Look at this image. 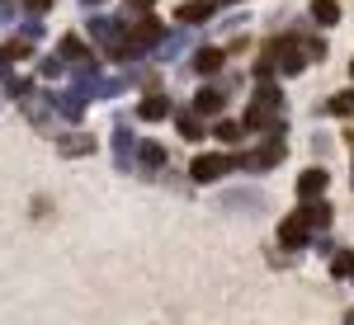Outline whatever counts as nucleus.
I'll return each instance as SVG.
<instances>
[{
	"mask_svg": "<svg viewBox=\"0 0 354 325\" xmlns=\"http://www.w3.org/2000/svg\"><path fill=\"white\" fill-rule=\"evenodd\" d=\"M283 156H288V146H283V137H270V141H265L260 151H250V156H232V161H236V165H245V170H255V175H260V170H274V165L283 161Z\"/></svg>",
	"mask_w": 354,
	"mask_h": 325,
	"instance_id": "nucleus-1",
	"label": "nucleus"
},
{
	"mask_svg": "<svg viewBox=\"0 0 354 325\" xmlns=\"http://www.w3.org/2000/svg\"><path fill=\"white\" fill-rule=\"evenodd\" d=\"M232 156H218V151H203V156H194L189 161V175L198 179V184H213V179H222L227 170H232Z\"/></svg>",
	"mask_w": 354,
	"mask_h": 325,
	"instance_id": "nucleus-2",
	"label": "nucleus"
},
{
	"mask_svg": "<svg viewBox=\"0 0 354 325\" xmlns=\"http://www.w3.org/2000/svg\"><path fill=\"white\" fill-rule=\"evenodd\" d=\"M270 48H274V57H279V71H283V76H293V71L307 66V43H298V38H274Z\"/></svg>",
	"mask_w": 354,
	"mask_h": 325,
	"instance_id": "nucleus-3",
	"label": "nucleus"
},
{
	"mask_svg": "<svg viewBox=\"0 0 354 325\" xmlns=\"http://www.w3.org/2000/svg\"><path fill=\"white\" fill-rule=\"evenodd\" d=\"M279 241L288 245V250H302V245L312 241V226H307V217H302V213L283 217V221H279Z\"/></svg>",
	"mask_w": 354,
	"mask_h": 325,
	"instance_id": "nucleus-4",
	"label": "nucleus"
},
{
	"mask_svg": "<svg viewBox=\"0 0 354 325\" xmlns=\"http://www.w3.org/2000/svg\"><path fill=\"white\" fill-rule=\"evenodd\" d=\"M326 184H330L326 170H302V175H298V198H302V203H317V198L326 193Z\"/></svg>",
	"mask_w": 354,
	"mask_h": 325,
	"instance_id": "nucleus-5",
	"label": "nucleus"
},
{
	"mask_svg": "<svg viewBox=\"0 0 354 325\" xmlns=\"http://www.w3.org/2000/svg\"><path fill=\"white\" fill-rule=\"evenodd\" d=\"M128 43H133L137 52H142V48H156V43H161V19L142 14V19H137V28L128 33Z\"/></svg>",
	"mask_w": 354,
	"mask_h": 325,
	"instance_id": "nucleus-6",
	"label": "nucleus"
},
{
	"mask_svg": "<svg viewBox=\"0 0 354 325\" xmlns=\"http://www.w3.org/2000/svg\"><path fill=\"white\" fill-rule=\"evenodd\" d=\"M133 156H137V141H133V132H128V123H118V128H113V161H118V170H128Z\"/></svg>",
	"mask_w": 354,
	"mask_h": 325,
	"instance_id": "nucleus-7",
	"label": "nucleus"
},
{
	"mask_svg": "<svg viewBox=\"0 0 354 325\" xmlns=\"http://www.w3.org/2000/svg\"><path fill=\"white\" fill-rule=\"evenodd\" d=\"M57 151H62V156H90V151H95V137L90 132H66V137H57Z\"/></svg>",
	"mask_w": 354,
	"mask_h": 325,
	"instance_id": "nucleus-8",
	"label": "nucleus"
},
{
	"mask_svg": "<svg viewBox=\"0 0 354 325\" xmlns=\"http://www.w3.org/2000/svg\"><path fill=\"white\" fill-rule=\"evenodd\" d=\"M222 104H227V90H198V95H194V113H198V118L222 113Z\"/></svg>",
	"mask_w": 354,
	"mask_h": 325,
	"instance_id": "nucleus-9",
	"label": "nucleus"
},
{
	"mask_svg": "<svg viewBox=\"0 0 354 325\" xmlns=\"http://www.w3.org/2000/svg\"><path fill=\"white\" fill-rule=\"evenodd\" d=\"M222 61H227L222 48H198V52H194V71H198V76H213V71H222Z\"/></svg>",
	"mask_w": 354,
	"mask_h": 325,
	"instance_id": "nucleus-10",
	"label": "nucleus"
},
{
	"mask_svg": "<svg viewBox=\"0 0 354 325\" xmlns=\"http://www.w3.org/2000/svg\"><path fill=\"white\" fill-rule=\"evenodd\" d=\"M165 113H170V99H165V95H147V99L137 104V118H147V123H161Z\"/></svg>",
	"mask_w": 354,
	"mask_h": 325,
	"instance_id": "nucleus-11",
	"label": "nucleus"
},
{
	"mask_svg": "<svg viewBox=\"0 0 354 325\" xmlns=\"http://www.w3.org/2000/svg\"><path fill=\"white\" fill-rule=\"evenodd\" d=\"M137 161L147 165V170H161L165 165V146L161 141H137Z\"/></svg>",
	"mask_w": 354,
	"mask_h": 325,
	"instance_id": "nucleus-12",
	"label": "nucleus"
},
{
	"mask_svg": "<svg viewBox=\"0 0 354 325\" xmlns=\"http://www.w3.org/2000/svg\"><path fill=\"white\" fill-rule=\"evenodd\" d=\"M213 132V128H203V118H198V113H180V137H189V141H203V137Z\"/></svg>",
	"mask_w": 354,
	"mask_h": 325,
	"instance_id": "nucleus-13",
	"label": "nucleus"
},
{
	"mask_svg": "<svg viewBox=\"0 0 354 325\" xmlns=\"http://www.w3.org/2000/svg\"><path fill=\"white\" fill-rule=\"evenodd\" d=\"M24 57H28V38H10L0 48V71H10V61H24Z\"/></svg>",
	"mask_w": 354,
	"mask_h": 325,
	"instance_id": "nucleus-14",
	"label": "nucleus"
},
{
	"mask_svg": "<svg viewBox=\"0 0 354 325\" xmlns=\"http://www.w3.org/2000/svg\"><path fill=\"white\" fill-rule=\"evenodd\" d=\"M62 61H76V66L90 61V52H85V43L76 38V33H66V38H62Z\"/></svg>",
	"mask_w": 354,
	"mask_h": 325,
	"instance_id": "nucleus-15",
	"label": "nucleus"
},
{
	"mask_svg": "<svg viewBox=\"0 0 354 325\" xmlns=\"http://www.w3.org/2000/svg\"><path fill=\"white\" fill-rule=\"evenodd\" d=\"M180 19H185V24H203V19H213V5L189 0V5H180Z\"/></svg>",
	"mask_w": 354,
	"mask_h": 325,
	"instance_id": "nucleus-16",
	"label": "nucleus"
},
{
	"mask_svg": "<svg viewBox=\"0 0 354 325\" xmlns=\"http://www.w3.org/2000/svg\"><path fill=\"white\" fill-rule=\"evenodd\" d=\"M312 19L330 28L335 19H340V5H335V0H312Z\"/></svg>",
	"mask_w": 354,
	"mask_h": 325,
	"instance_id": "nucleus-17",
	"label": "nucleus"
},
{
	"mask_svg": "<svg viewBox=\"0 0 354 325\" xmlns=\"http://www.w3.org/2000/svg\"><path fill=\"white\" fill-rule=\"evenodd\" d=\"M298 213L307 217V226H330V208L326 203H302Z\"/></svg>",
	"mask_w": 354,
	"mask_h": 325,
	"instance_id": "nucleus-18",
	"label": "nucleus"
},
{
	"mask_svg": "<svg viewBox=\"0 0 354 325\" xmlns=\"http://www.w3.org/2000/svg\"><path fill=\"white\" fill-rule=\"evenodd\" d=\"M213 132H218V141H227V146H236V141L245 137V128H241V123H232V118H222V123L213 128Z\"/></svg>",
	"mask_w": 354,
	"mask_h": 325,
	"instance_id": "nucleus-19",
	"label": "nucleus"
},
{
	"mask_svg": "<svg viewBox=\"0 0 354 325\" xmlns=\"http://www.w3.org/2000/svg\"><path fill=\"white\" fill-rule=\"evenodd\" d=\"M326 113H335V118H354V90H345V95H335L326 104Z\"/></svg>",
	"mask_w": 354,
	"mask_h": 325,
	"instance_id": "nucleus-20",
	"label": "nucleus"
},
{
	"mask_svg": "<svg viewBox=\"0 0 354 325\" xmlns=\"http://www.w3.org/2000/svg\"><path fill=\"white\" fill-rule=\"evenodd\" d=\"M90 33H95V38H104V43H109V52L118 48V28H113L109 19H90Z\"/></svg>",
	"mask_w": 354,
	"mask_h": 325,
	"instance_id": "nucleus-21",
	"label": "nucleus"
},
{
	"mask_svg": "<svg viewBox=\"0 0 354 325\" xmlns=\"http://www.w3.org/2000/svg\"><path fill=\"white\" fill-rule=\"evenodd\" d=\"M350 269H354V250H340V255L330 259V273H335V278H350Z\"/></svg>",
	"mask_w": 354,
	"mask_h": 325,
	"instance_id": "nucleus-22",
	"label": "nucleus"
},
{
	"mask_svg": "<svg viewBox=\"0 0 354 325\" xmlns=\"http://www.w3.org/2000/svg\"><path fill=\"white\" fill-rule=\"evenodd\" d=\"M62 71H66V61H62V57H48V61H43V76H48V81H57Z\"/></svg>",
	"mask_w": 354,
	"mask_h": 325,
	"instance_id": "nucleus-23",
	"label": "nucleus"
},
{
	"mask_svg": "<svg viewBox=\"0 0 354 325\" xmlns=\"http://www.w3.org/2000/svg\"><path fill=\"white\" fill-rule=\"evenodd\" d=\"M28 10H33V14H43V10H53V0H24Z\"/></svg>",
	"mask_w": 354,
	"mask_h": 325,
	"instance_id": "nucleus-24",
	"label": "nucleus"
},
{
	"mask_svg": "<svg viewBox=\"0 0 354 325\" xmlns=\"http://www.w3.org/2000/svg\"><path fill=\"white\" fill-rule=\"evenodd\" d=\"M128 5H133V10H142V14L151 10V0H128Z\"/></svg>",
	"mask_w": 354,
	"mask_h": 325,
	"instance_id": "nucleus-25",
	"label": "nucleus"
},
{
	"mask_svg": "<svg viewBox=\"0 0 354 325\" xmlns=\"http://www.w3.org/2000/svg\"><path fill=\"white\" fill-rule=\"evenodd\" d=\"M345 325H354V306H350V311H345Z\"/></svg>",
	"mask_w": 354,
	"mask_h": 325,
	"instance_id": "nucleus-26",
	"label": "nucleus"
},
{
	"mask_svg": "<svg viewBox=\"0 0 354 325\" xmlns=\"http://www.w3.org/2000/svg\"><path fill=\"white\" fill-rule=\"evenodd\" d=\"M350 76H354V61H350Z\"/></svg>",
	"mask_w": 354,
	"mask_h": 325,
	"instance_id": "nucleus-27",
	"label": "nucleus"
},
{
	"mask_svg": "<svg viewBox=\"0 0 354 325\" xmlns=\"http://www.w3.org/2000/svg\"><path fill=\"white\" fill-rule=\"evenodd\" d=\"M350 278H354V269H350Z\"/></svg>",
	"mask_w": 354,
	"mask_h": 325,
	"instance_id": "nucleus-28",
	"label": "nucleus"
}]
</instances>
